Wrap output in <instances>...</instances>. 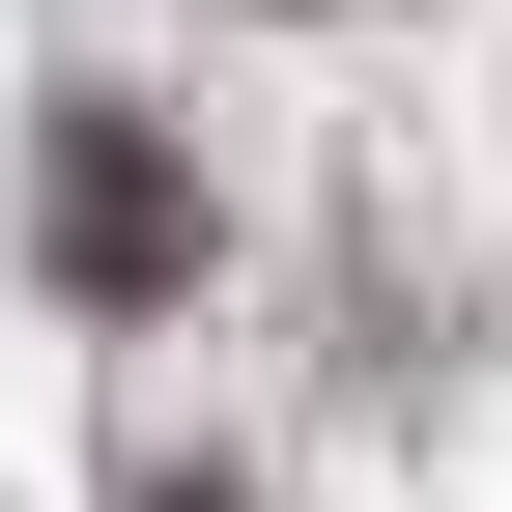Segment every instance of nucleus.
<instances>
[{
  "mask_svg": "<svg viewBox=\"0 0 512 512\" xmlns=\"http://www.w3.org/2000/svg\"><path fill=\"white\" fill-rule=\"evenodd\" d=\"M57 285H86V313H171V285H200V200H171V143H143V114H57Z\"/></svg>",
  "mask_w": 512,
  "mask_h": 512,
  "instance_id": "obj_1",
  "label": "nucleus"
},
{
  "mask_svg": "<svg viewBox=\"0 0 512 512\" xmlns=\"http://www.w3.org/2000/svg\"><path fill=\"white\" fill-rule=\"evenodd\" d=\"M143 512H228V484H200V456H171V484H143Z\"/></svg>",
  "mask_w": 512,
  "mask_h": 512,
  "instance_id": "obj_2",
  "label": "nucleus"
}]
</instances>
